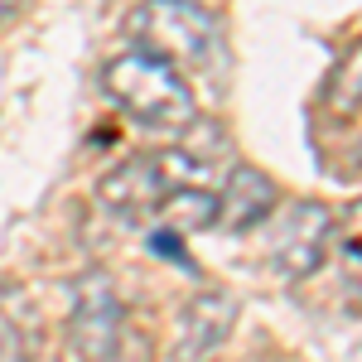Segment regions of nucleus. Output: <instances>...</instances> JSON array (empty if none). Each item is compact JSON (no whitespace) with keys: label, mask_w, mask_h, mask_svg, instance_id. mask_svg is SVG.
<instances>
[{"label":"nucleus","mask_w":362,"mask_h":362,"mask_svg":"<svg viewBox=\"0 0 362 362\" xmlns=\"http://www.w3.org/2000/svg\"><path fill=\"white\" fill-rule=\"evenodd\" d=\"M102 87L145 131H179L194 116V87L184 83V73L169 58L150 54V49H131V54L112 58L102 68Z\"/></svg>","instance_id":"nucleus-1"},{"label":"nucleus","mask_w":362,"mask_h":362,"mask_svg":"<svg viewBox=\"0 0 362 362\" xmlns=\"http://www.w3.org/2000/svg\"><path fill=\"white\" fill-rule=\"evenodd\" d=\"M126 34L174 68H203L218 54V15L203 10V0H140Z\"/></svg>","instance_id":"nucleus-2"},{"label":"nucleus","mask_w":362,"mask_h":362,"mask_svg":"<svg viewBox=\"0 0 362 362\" xmlns=\"http://www.w3.org/2000/svg\"><path fill=\"white\" fill-rule=\"evenodd\" d=\"M121 319L126 309L116 300V285L102 271H87L73 290V314H68V348L78 358H116L121 348Z\"/></svg>","instance_id":"nucleus-3"},{"label":"nucleus","mask_w":362,"mask_h":362,"mask_svg":"<svg viewBox=\"0 0 362 362\" xmlns=\"http://www.w3.org/2000/svg\"><path fill=\"white\" fill-rule=\"evenodd\" d=\"M329 242H334V213L324 203H295L276 227V242H271V266H276L285 280H309L324 256H329Z\"/></svg>","instance_id":"nucleus-4"},{"label":"nucleus","mask_w":362,"mask_h":362,"mask_svg":"<svg viewBox=\"0 0 362 362\" xmlns=\"http://www.w3.org/2000/svg\"><path fill=\"white\" fill-rule=\"evenodd\" d=\"M169 179L160 160L155 155H145V160H126V165H116L102 184H97V198H102V208L116 213L121 223H145L155 208H160V198H165Z\"/></svg>","instance_id":"nucleus-5"},{"label":"nucleus","mask_w":362,"mask_h":362,"mask_svg":"<svg viewBox=\"0 0 362 362\" xmlns=\"http://www.w3.org/2000/svg\"><path fill=\"white\" fill-rule=\"evenodd\" d=\"M280 208V189L271 174H261L256 165H237L227 174V189L218 194V227L227 232H251L261 227Z\"/></svg>","instance_id":"nucleus-6"},{"label":"nucleus","mask_w":362,"mask_h":362,"mask_svg":"<svg viewBox=\"0 0 362 362\" xmlns=\"http://www.w3.org/2000/svg\"><path fill=\"white\" fill-rule=\"evenodd\" d=\"M237 329V300L223 290H203L184 305V338H179V358H203L213 348H223Z\"/></svg>","instance_id":"nucleus-7"},{"label":"nucleus","mask_w":362,"mask_h":362,"mask_svg":"<svg viewBox=\"0 0 362 362\" xmlns=\"http://www.w3.org/2000/svg\"><path fill=\"white\" fill-rule=\"evenodd\" d=\"M155 213L165 218V227L189 237V232H203V227H218V194L208 184H174V189H165Z\"/></svg>","instance_id":"nucleus-8"},{"label":"nucleus","mask_w":362,"mask_h":362,"mask_svg":"<svg viewBox=\"0 0 362 362\" xmlns=\"http://www.w3.org/2000/svg\"><path fill=\"white\" fill-rule=\"evenodd\" d=\"M324 102H329V112H338V116H358V107H362V39L348 44L343 58L334 63L329 87H324Z\"/></svg>","instance_id":"nucleus-9"},{"label":"nucleus","mask_w":362,"mask_h":362,"mask_svg":"<svg viewBox=\"0 0 362 362\" xmlns=\"http://www.w3.org/2000/svg\"><path fill=\"white\" fill-rule=\"evenodd\" d=\"M334 237L343 242V261H348V276H353V285L362 290V203H353V208H348L343 227L334 223Z\"/></svg>","instance_id":"nucleus-10"},{"label":"nucleus","mask_w":362,"mask_h":362,"mask_svg":"<svg viewBox=\"0 0 362 362\" xmlns=\"http://www.w3.org/2000/svg\"><path fill=\"white\" fill-rule=\"evenodd\" d=\"M15 10H20V0H0V25H5V20H10Z\"/></svg>","instance_id":"nucleus-11"}]
</instances>
